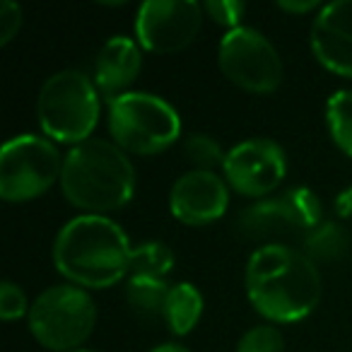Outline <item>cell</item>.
Masks as SVG:
<instances>
[{"label": "cell", "mask_w": 352, "mask_h": 352, "mask_svg": "<svg viewBox=\"0 0 352 352\" xmlns=\"http://www.w3.org/2000/svg\"><path fill=\"white\" fill-rule=\"evenodd\" d=\"M246 294L265 318L294 323L316 309L321 278L316 263L292 246H261L246 263Z\"/></svg>", "instance_id": "obj_1"}, {"label": "cell", "mask_w": 352, "mask_h": 352, "mask_svg": "<svg viewBox=\"0 0 352 352\" xmlns=\"http://www.w3.org/2000/svg\"><path fill=\"white\" fill-rule=\"evenodd\" d=\"M131 246L123 230L104 215H82L58 232L54 263L68 280L85 287H109L128 273Z\"/></svg>", "instance_id": "obj_2"}, {"label": "cell", "mask_w": 352, "mask_h": 352, "mask_svg": "<svg viewBox=\"0 0 352 352\" xmlns=\"http://www.w3.org/2000/svg\"><path fill=\"white\" fill-rule=\"evenodd\" d=\"M60 188L73 206L94 215L116 210L133 198L135 169L113 142L85 140L65 155Z\"/></svg>", "instance_id": "obj_3"}, {"label": "cell", "mask_w": 352, "mask_h": 352, "mask_svg": "<svg viewBox=\"0 0 352 352\" xmlns=\"http://www.w3.org/2000/svg\"><path fill=\"white\" fill-rule=\"evenodd\" d=\"M41 128L58 142H85L99 121L94 82L80 70H60L44 82L36 102Z\"/></svg>", "instance_id": "obj_4"}, {"label": "cell", "mask_w": 352, "mask_h": 352, "mask_svg": "<svg viewBox=\"0 0 352 352\" xmlns=\"http://www.w3.org/2000/svg\"><path fill=\"white\" fill-rule=\"evenodd\" d=\"M109 128L121 150L157 155L182 133L179 113L169 102L147 92H123L109 104Z\"/></svg>", "instance_id": "obj_5"}, {"label": "cell", "mask_w": 352, "mask_h": 352, "mask_svg": "<svg viewBox=\"0 0 352 352\" xmlns=\"http://www.w3.org/2000/svg\"><path fill=\"white\" fill-rule=\"evenodd\" d=\"M97 323V307L85 289L73 285L49 287L30 309V328L44 347L70 352L82 345Z\"/></svg>", "instance_id": "obj_6"}, {"label": "cell", "mask_w": 352, "mask_h": 352, "mask_svg": "<svg viewBox=\"0 0 352 352\" xmlns=\"http://www.w3.org/2000/svg\"><path fill=\"white\" fill-rule=\"evenodd\" d=\"M63 174V160L54 142L39 135H17L0 152V196L10 203L46 193Z\"/></svg>", "instance_id": "obj_7"}, {"label": "cell", "mask_w": 352, "mask_h": 352, "mask_svg": "<svg viewBox=\"0 0 352 352\" xmlns=\"http://www.w3.org/2000/svg\"><path fill=\"white\" fill-rule=\"evenodd\" d=\"M220 68L249 92H273L283 80V60L275 46L251 27H236L220 44Z\"/></svg>", "instance_id": "obj_8"}, {"label": "cell", "mask_w": 352, "mask_h": 352, "mask_svg": "<svg viewBox=\"0 0 352 352\" xmlns=\"http://www.w3.org/2000/svg\"><path fill=\"white\" fill-rule=\"evenodd\" d=\"M203 10L196 0H147L138 10L135 34L152 54H174L196 39Z\"/></svg>", "instance_id": "obj_9"}, {"label": "cell", "mask_w": 352, "mask_h": 352, "mask_svg": "<svg viewBox=\"0 0 352 352\" xmlns=\"http://www.w3.org/2000/svg\"><path fill=\"white\" fill-rule=\"evenodd\" d=\"M222 169L230 186L241 196H265L280 186L287 162L275 142L258 138V140H246L232 147Z\"/></svg>", "instance_id": "obj_10"}, {"label": "cell", "mask_w": 352, "mask_h": 352, "mask_svg": "<svg viewBox=\"0 0 352 352\" xmlns=\"http://www.w3.org/2000/svg\"><path fill=\"white\" fill-rule=\"evenodd\" d=\"M230 193L215 171H188L171 186L169 208L186 225H208L225 215Z\"/></svg>", "instance_id": "obj_11"}, {"label": "cell", "mask_w": 352, "mask_h": 352, "mask_svg": "<svg viewBox=\"0 0 352 352\" xmlns=\"http://www.w3.org/2000/svg\"><path fill=\"white\" fill-rule=\"evenodd\" d=\"M311 49L321 65L352 78V0L321 8L311 25Z\"/></svg>", "instance_id": "obj_12"}, {"label": "cell", "mask_w": 352, "mask_h": 352, "mask_svg": "<svg viewBox=\"0 0 352 352\" xmlns=\"http://www.w3.org/2000/svg\"><path fill=\"white\" fill-rule=\"evenodd\" d=\"M239 232L251 241H263V246H289V241H304L309 234V230L285 196L261 201L244 210V215L239 217Z\"/></svg>", "instance_id": "obj_13"}, {"label": "cell", "mask_w": 352, "mask_h": 352, "mask_svg": "<svg viewBox=\"0 0 352 352\" xmlns=\"http://www.w3.org/2000/svg\"><path fill=\"white\" fill-rule=\"evenodd\" d=\"M140 49L128 36H111L97 56V87L104 97H121V89L128 87L140 73Z\"/></svg>", "instance_id": "obj_14"}, {"label": "cell", "mask_w": 352, "mask_h": 352, "mask_svg": "<svg viewBox=\"0 0 352 352\" xmlns=\"http://www.w3.org/2000/svg\"><path fill=\"white\" fill-rule=\"evenodd\" d=\"M201 314H203V297L196 285H191V283L171 285L169 297H166V307H164V321L171 333L186 336L198 323Z\"/></svg>", "instance_id": "obj_15"}, {"label": "cell", "mask_w": 352, "mask_h": 352, "mask_svg": "<svg viewBox=\"0 0 352 352\" xmlns=\"http://www.w3.org/2000/svg\"><path fill=\"white\" fill-rule=\"evenodd\" d=\"M171 285H166L164 280H150V278H131L128 280L126 299L128 307L138 314L140 318H164V307L166 297H169Z\"/></svg>", "instance_id": "obj_16"}, {"label": "cell", "mask_w": 352, "mask_h": 352, "mask_svg": "<svg viewBox=\"0 0 352 352\" xmlns=\"http://www.w3.org/2000/svg\"><path fill=\"white\" fill-rule=\"evenodd\" d=\"M347 246H350V239H347L345 230L336 222H323L316 230L309 232L307 239L302 241V251L314 263L316 261L331 263V261L342 258L347 254Z\"/></svg>", "instance_id": "obj_17"}, {"label": "cell", "mask_w": 352, "mask_h": 352, "mask_svg": "<svg viewBox=\"0 0 352 352\" xmlns=\"http://www.w3.org/2000/svg\"><path fill=\"white\" fill-rule=\"evenodd\" d=\"M171 268H174V254L162 241H147L131 251V265H128L131 278L164 280Z\"/></svg>", "instance_id": "obj_18"}, {"label": "cell", "mask_w": 352, "mask_h": 352, "mask_svg": "<svg viewBox=\"0 0 352 352\" xmlns=\"http://www.w3.org/2000/svg\"><path fill=\"white\" fill-rule=\"evenodd\" d=\"M326 118L336 145L352 155V89H340L328 99Z\"/></svg>", "instance_id": "obj_19"}, {"label": "cell", "mask_w": 352, "mask_h": 352, "mask_svg": "<svg viewBox=\"0 0 352 352\" xmlns=\"http://www.w3.org/2000/svg\"><path fill=\"white\" fill-rule=\"evenodd\" d=\"M186 157L198 166V171H212L217 164L225 166V152L220 150L212 138L208 135H191L186 140Z\"/></svg>", "instance_id": "obj_20"}, {"label": "cell", "mask_w": 352, "mask_h": 352, "mask_svg": "<svg viewBox=\"0 0 352 352\" xmlns=\"http://www.w3.org/2000/svg\"><path fill=\"white\" fill-rule=\"evenodd\" d=\"M285 198L289 201V206L294 208V212L299 215V220L304 222V227H307L309 232L316 230L318 225H323L321 222V201L316 198V193L311 191V188H289L287 193H285Z\"/></svg>", "instance_id": "obj_21"}, {"label": "cell", "mask_w": 352, "mask_h": 352, "mask_svg": "<svg viewBox=\"0 0 352 352\" xmlns=\"http://www.w3.org/2000/svg\"><path fill=\"white\" fill-rule=\"evenodd\" d=\"M236 352H285V340L278 328L256 326L241 336Z\"/></svg>", "instance_id": "obj_22"}, {"label": "cell", "mask_w": 352, "mask_h": 352, "mask_svg": "<svg viewBox=\"0 0 352 352\" xmlns=\"http://www.w3.org/2000/svg\"><path fill=\"white\" fill-rule=\"evenodd\" d=\"M25 311H27L25 292L15 283L0 285V316L6 318V321H12V318H20Z\"/></svg>", "instance_id": "obj_23"}, {"label": "cell", "mask_w": 352, "mask_h": 352, "mask_svg": "<svg viewBox=\"0 0 352 352\" xmlns=\"http://www.w3.org/2000/svg\"><path fill=\"white\" fill-rule=\"evenodd\" d=\"M206 10L215 22L236 30V25H239L246 6L244 3H239V0H210V3H206Z\"/></svg>", "instance_id": "obj_24"}, {"label": "cell", "mask_w": 352, "mask_h": 352, "mask_svg": "<svg viewBox=\"0 0 352 352\" xmlns=\"http://www.w3.org/2000/svg\"><path fill=\"white\" fill-rule=\"evenodd\" d=\"M22 27V10L12 0L0 3V44H8Z\"/></svg>", "instance_id": "obj_25"}, {"label": "cell", "mask_w": 352, "mask_h": 352, "mask_svg": "<svg viewBox=\"0 0 352 352\" xmlns=\"http://www.w3.org/2000/svg\"><path fill=\"white\" fill-rule=\"evenodd\" d=\"M336 210H338V215H340V217H352V186L345 188V191L338 196Z\"/></svg>", "instance_id": "obj_26"}, {"label": "cell", "mask_w": 352, "mask_h": 352, "mask_svg": "<svg viewBox=\"0 0 352 352\" xmlns=\"http://www.w3.org/2000/svg\"><path fill=\"white\" fill-rule=\"evenodd\" d=\"M280 8L287 12H309L316 8V0H302V3H294V0H280Z\"/></svg>", "instance_id": "obj_27"}, {"label": "cell", "mask_w": 352, "mask_h": 352, "mask_svg": "<svg viewBox=\"0 0 352 352\" xmlns=\"http://www.w3.org/2000/svg\"><path fill=\"white\" fill-rule=\"evenodd\" d=\"M152 352H188V350L184 345H174V342H166V345L155 347Z\"/></svg>", "instance_id": "obj_28"}, {"label": "cell", "mask_w": 352, "mask_h": 352, "mask_svg": "<svg viewBox=\"0 0 352 352\" xmlns=\"http://www.w3.org/2000/svg\"><path fill=\"white\" fill-rule=\"evenodd\" d=\"M75 352H92V350H75Z\"/></svg>", "instance_id": "obj_29"}]
</instances>
